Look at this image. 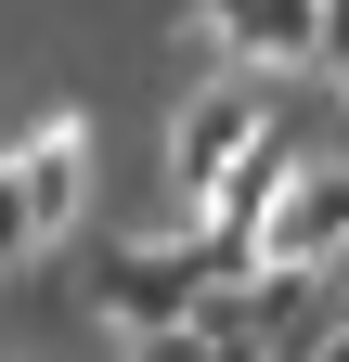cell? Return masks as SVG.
Wrapping results in <instances>:
<instances>
[]
</instances>
